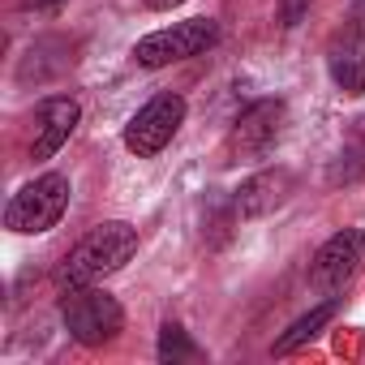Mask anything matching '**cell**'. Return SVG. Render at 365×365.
<instances>
[{"instance_id":"9c48e42d","label":"cell","mask_w":365,"mask_h":365,"mask_svg":"<svg viewBox=\"0 0 365 365\" xmlns=\"http://www.w3.org/2000/svg\"><path fill=\"white\" fill-rule=\"evenodd\" d=\"M288 190H292V176L288 172H258V176H250L245 185L237 190V211L245 220H258V215L275 211L288 198Z\"/></svg>"},{"instance_id":"8fae6325","label":"cell","mask_w":365,"mask_h":365,"mask_svg":"<svg viewBox=\"0 0 365 365\" xmlns=\"http://www.w3.org/2000/svg\"><path fill=\"white\" fill-rule=\"evenodd\" d=\"M331 78L344 95H365V52L361 48H335L331 52Z\"/></svg>"},{"instance_id":"5b68a950","label":"cell","mask_w":365,"mask_h":365,"mask_svg":"<svg viewBox=\"0 0 365 365\" xmlns=\"http://www.w3.org/2000/svg\"><path fill=\"white\" fill-rule=\"evenodd\" d=\"M180 120H185V99L180 95H155L146 108H138L125 125V146L138 155V159H150L159 155L172 133L180 129Z\"/></svg>"},{"instance_id":"8992f818","label":"cell","mask_w":365,"mask_h":365,"mask_svg":"<svg viewBox=\"0 0 365 365\" xmlns=\"http://www.w3.org/2000/svg\"><path fill=\"white\" fill-rule=\"evenodd\" d=\"M279 129H284V103L279 99H258L241 112L228 146H232V155H262L279 138Z\"/></svg>"},{"instance_id":"9a60e30c","label":"cell","mask_w":365,"mask_h":365,"mask_svg":"<svg viewBox=\"0 0 365 365\" xmlns=\"http://www.w3.org/2000/svg\"><path fill=\"white\" fill-rule=\"evenodd\" d=\"M31 9H56V5H65V0H26Z\"/></svg>"},{"instance_id":"6da1fadb","label":"cell","mask_w":365,"mask_h":365,"mask_svg":"<svg viewBox=\"0 0 365 365\" xmlns=\"http://www.w3.org/2000/svg\"><path fill=\"white\" fill-rule=\"evenodd\" d=\"M133 254H138V228H129V224H120V220L99 224L95 232H86V237L69 250V258H65L61 271H56V284H61V288L99 284V279L116 275Z\"/></svg>"},{"instance_id":"7a4b0ae2","label":"cell","mask_w":365,"mask_h":365,"mask_svg":"<svg viewBox=\"0 0 365 365\" xmlns=\"http://www.w3.org/2000/svg\"><path fill=\"white\" fill-rule=\"evenodd\" d=\"M61 318H65V331H69L78 344H86V348H99V344L116 339V331L125 327V309H120V301L108 297V292L95 288V284L65 288Z\"/></svg>"},{"instance_id":"5bb4252c","label":"cell","mask_w":365,"mask_h":365,"mask_svg":"<svg viewBox=\"0 0 365 365\" xmlns=\"http://www.w3.org/2000/svg\"><path fill=\"white\" fill-rule=\"evenodd\" d=\"M150 9H176V5H185V0H146Z\"/></svg>"},{"instance_id":"277c9868","label":"cell","mask_w":365,"mask_h":365,"mask_svg":"<svg viewBox=\"0 0 365 365\" xmlns=\"http://www.w3.org/2000/svg\"><path fill=\"white\" fill-rule=\"evenodd\" d=\"M220 43V22L211 18H194V22H176L168 31H155L146 39H138L133 48V61L142 69H163L172 61H190V56H202L207 48Z\"/></svg>"},{"instance_id":"ba28073f","label":"cell","mask_w":365,"mask_h":365,"mask_svg":"<svg viewBox=\"0 0 365 365\" xmlns=\"http://www.w3.org/2000/svg\"><path fill=\"white\" fill-rule=\"evenodd\" d=\"M78 116H82L78 99H48V103H39L31 155H35V159H52V155L69 142V133L78 129Z\"/></svg>"},{"instance_id":"30bf717a","label":"cell","mask_w":365,"mask_h":365,"mask_svg":"<svg viewBox=\"0 0 365 365\" xmlns=\"http://www.w3.org/2000/svg\"><path fill=\"white\" fill-rule=\"evenodd\" d=\"M331 318H335V301H327V305L309 309L305 318H297V322H292V327H288V331H284V335L275 339V352H279V356L297 352V348H301V344H309V339H314V335H318V331H322V327L331 322Z\"/></svg>"},{"instance_id":"7c38bea8","label":"cell","mask_w":365,"mask_h":365,"mask_svg":"<svg viewBox=\"0 0 365 365\" xmlns=\"http://www.w3.org/2000/svg\"><path fill=\"white\" fill-rule=\"evenodd\" d=\"M185 356H194V339L180 331L176 322H168L159 331V361H185Z\"/></svg>"},{"instance_id":"3957f363","label":"cell","mask_w":365,"mask_h":365,"mask_svg":"<svg viewBox=\"0 0 365 365\" xmlns=\"http://www.w3.org/2000/svg\"><path fill=\"white\" fill-rule=\"evenodd\" d=\"M69 207V176L61 172H48L31 185H22L14 194V202L5 207V228L9 232H22V237H35V232H48L61 224Z\"/></svg>"},{"instance_id":"52a82bcc","label":"cell","mask_w":365,"mask_h":365,"mask_svg":"<svg viewBox=\"0 0 365 365\" xmlns=\"http://www.w3.org/2000/svg\"><path fill=\"white\" fill-rule=\"evenodd\" d=\"M361 254H365V237H361L356 228L335 232V237L318 250V258H314V284H318V288H327V292L344 288V284L352 279V271H356Z\"/></svg>"},{"instance_id":"4fadbf2b","label":"cell","mask_w":365,"mask_h":365,"mask_svg":"<svg viewBox=\"0 0 365 365\" xmlns=\"http://www.w3.org/2000/svg\"><path fill=\"white\" fill-rule=\"evenodd\" d=\"M352 31H356V35L365 39V0H361L356 9H352Z\"/></svg>"}]
</instances>
